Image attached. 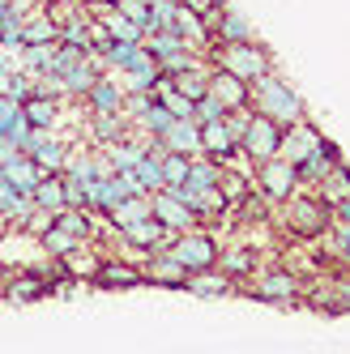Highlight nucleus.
I'll return each mask as SVG.
<instances>
[{
    "label": "nucleus",
    "instance_id": "nucleus-1",
    "mask_svg": "<svg viewBox=\"0 0 350 354\" xmlns=\"http://www.w3.org/2000/svg\"><path fill=\"white\" fill-rule=\"evenodd\" d=\"M248 111L269 115L273 124H282V129L308 115V107H304V98H299V90H295L286 77H278V68L265 73L261 82L248 86Z\"/></svg>",
    "mask_w": 350,
    "mask_h": 354
},
{
    "label": "nucleus",
    "instance_id": "nucleus-2",
    "mask_svg": "<svg viewBox=\"0 0 350 354\" xmlns=\"http://www.w3.org/2000/svg\"><path fill=\"white\" fill-rule=\"evenodd\" d=\"M214 68L222 73H231V77H239L243 86H252L261 82L265 73H273V56L265 52V43H227V47H210V56H205Z\"/></svg>",
    "mask_w": 350,
    "mask_h": 354
},
{
    "label": "nucleus",
    "instance_id": "nucleus-3",
    "mask_svg": "<svg viewBox=\"0 0 350 354\" xmlns=\"http://www.w3.org/2000/svg\"><path fill=\"white\" fill-rule=\"evenodd\" d=\"M248 295L252 299H261V303H269V308H295L299 303V295H304V277H299L295 269H286V265H273V269H257L252 277H248Z\"/></svg>",
    "mask_w": 350,
    "mask_h": 354
},
{
    "label": "nucleus",
    "instance_id": "nucleus-4",
    "mask_svg": "<svg viewBox=\"0 0 350 354\" xmlns=\"http://www.w3.org/2000/svg\"><path fill=\"white\" fill-rule=\"evenodd\" d=\"M171 257L180 261L188 273H201V269H214L218 265V235L214 231H205V226H192V231H184V235H175L171 239Z\"/></svg>",
    "mask_w": 350,
    "mask_h": 354
},
{
    "label": "nucleus",
    "instance_id": "nucleus-5",
    "mask_svg": "<svg viewBox=\"0 0 350 354\" xmlns=\"http://www.w3.org/2000/svg\"><path fill=\"white\" fill-rule=\"evenodd\" d=\"M282 205H286V231L291 235H304V239L324 235V226H329V205H324L320 196H308L299 188L295 196L282 201Z\"/></svg>",
    "mask_w": 350,
    "mask_h": 354
},
{
    "label": "nucleus",
    "instance_id": "nucleus-6",
    "mask_svg": "<svg viewBox=\"0 0 350 354\" xmlns=\"http://www.w3.org/2000/svg\"><path fill=\"white\" fill-rule=\"evenodd\" d=\"M278 145H282V124H273L269 115H248L243 133H239V154L248 162H265V158H278Z\"/></svg>",
    "mask_w": 350,
    "mask_h": 354
},
{
    "label": "nucleus",
    "instance_id": "nucleus-7",
    "mask_svg": "<svg viewBox=\"0 0 350 354\" xmlns=\"http://www.w3.org/2000/svg\"><path fill=\"white\" fill-rule=\"evenodd\" d=\"M252 171H257L261 196H265V201H273V205H282L286 196H295L299 188H304V184H299L295 162H286V158H265V162H257Z\"/></svg>",
    "mask_w": 350,
    "mask_h": 354
},
{
    "label": "nucleus",
    "instance_id": "nucleus-8",
    "mask_svg": "<svg viewBox=\"0 0 350 354\" xmlns=\"http://www.w3.org/2000/svg\"><path fill=\"white\" fill-rule=\"evenodd\" d=\"M338 167H346V158H342V145L338 141H329V137H320V145L312 149V154H304L295 162V171H299V184H320L324 175H333Z\"/></svg>",
    "mask_w": 350,
    "mask_h": 354
},
{
    "label": "nucleus",
    "instance_id": "nucleus-9",
    "mask_svg": "<svg viewBox=\"0 0 350 354\" xmlns=\"http://www.w3.org/2000/svg\"><path fill=\"white\" fill-rule=\"evenodd\" d=\"M149 218H154L158 226H167L171 235H184V231H192V226H201V218H196L188 205H180L171 192H149Z\"/></svg>",
    "mask_w": 350,
    "mask_h": 354
},
{
    "label": "nucleus",
    "instance_id": "nucleus-10",
    "mask_svg": "<svg viewBox=\"0 0 350 354\" xmlns=\"http://www.w3.org/2000/svg\"><path fill=\"white\" fill-rule=\"evenodd\" d=\"M116 239H120V243H129V248H137V252H145V257H149V252H167L175 235L167 231V226H158L154 218H141V222L120 226V231H116Z\"/></svg>",
    "mask_w": 350,
    "mask_h": 354
},
{
    "label": "nucleus",
    "instance_id": "nucleus-11",
    "mask_svg": "<svg viewBox=\"0 0 350 354\" xmlns=\"http://www.w3.org/2000/svg\"><path fill=\"white\" fill-rule=\"evenodd\" d=\"M68 141H73V137L35 133V137H30V145L21 149V154H30V158H35V167H39L43 175H56V171H64V162H68Z\"/></svg>",
    "mask_w": 350,
    "mask_h": 354
},
{
    "label": "nucleus",
    "instance_id": "nucleus-12",
    "mask_svg": "<svg viewBox=\"0 0 350 354\" xmlns=\"http://www.w3.org/2000/svg\"><path fill=\"white\" fill-rule=\"evenodd\" d=\"M90 282L98 290H137V286H145V273L137 261H98Z\"/></svg>",
    "mask_w": 350,
    "mask_h": 354
},
{
    "label": "nucleus",
    "instance_id": "nucleus-13",
    "mask_svg": "<svg viewBox=\"0 0 350 354\" xmlns=\"http://www.w3.org/2000/svg\"><path fill=\"white\" fill-rule=\"evenodd\" d=\"M141 273H145V286H163V290H184L188 282V269L171 252H149L141 261Z\"/></svg>",
    "mask_w": 350,
    "mask_h": 354
},
{
    "label": "nucleus",
    "instance_id": "nucleus-14",
    "mask_svg": "<svg viewBox=\"0 0 350 354\" xmlns=\"http://www.w3.org/2000/svg\"><path fill=\"white\" fill-rule=\"evenodd\" d=\"M320 129L304 115V120H295V124H286L282 129V145H278V158H286V162H299L304 154H312V149L320 145Z\"/></svg>",
    "mask_w": 350,
    "mask_h": 354
},
{
    "label": "nucleus",
    "instance_id": "nucleus-15",
    "mask_svg": "<svg viewBox=\"0 0 350 354\" xmlns=\"http://www.w3.org/2000/svg\"><path fill=\"white\" fill-rule=\"evenodd\" d=\"M158 145L167 149V154L196 158V154H201V124H196L192 115H188V120H171V129L158 137Z\"/></svg>",
    "mask_w": 350,
    "mask_h": 354
},
{
    "label": "nucleus",
    "instance_id": "nucleus-16",
    "mask_svg": "<svg viewBox=\"0 0 350 354\" xmlns=\"http://www.w3.org/2000/svg\"><path fill=\"white\" fill-rule=\"evenodd\" d=\"M205 94L218 98L222 111H239V107H248V86H243L239 77H231V73L214 68V64H210V77H205Z\"/></svg>",
    "mask_w": 350,
    "mask_h": 354
},
{
    "label": "nucleus",
    "instance_id": "nucleus-17",
    "mask_svg": "<svg viewBox=\"0 0 350 354\" xmlns=\"http://www.w3.org/2000/svg\"><path fill=\"white\" fill-rule=\"evenodd\" d=\"M82 103L90 107V115H116V111L124 107V86H120V77L103 73V77H98V82L86 90Z\"/></svg>",
    "mask_w": 350,
    "mask_h": 354
},
{
    "label": "nucleus",
    "instance_id": "nucleus-18",
    "mask_svg": "<svg viewBox=\"0 0 350 354\" xmlns=\"http://www.w3.org/2000/svg\"><path fill=\"white\" fill-rule=\"evenodd\" d=\"M210 35H214V47H227V43H252V39H257L252 21H248L243 13H235V9H222V13L210 21Z\"/></svg>",
    "mask_w": 350,
    "mask_h": 354
},
{
    "label": "nucleus",
    "instance_id": "nucleus-19",
    "mask_svg": "<svg viewBox=\"0 0 350 354\" xmlns=\"http://www.w3.org/2000/svg\"><path fill=\"white\" fill-rule=\"evenodd\" d=\"M21 115H26V124L35 133H56L60 120H64V107L60 98H43V94H30L26 103H21Z\"/></svg>",
    "mask_w": 350,
    "mask_h": 354
},
{
    "label": "nucleus",
    "instance_id": "nucleus-20",
    "mask_svg": "<svg viewBox=\"0 0 350 354\" xmlns=\"http://www.w3.org/2000/svg\"><path fill=\"white\" fill-rule=\"evenodd\" d=\"M124 201V188H120V175H107V180H94V184H86V214H94V218H107L116 205Z\"/></svg>",
    "mask_w": 350,
    "mask_h": 354
},
{
    "label": "nucleus",
    "instance_id": "nucleus-21",
    "mask_svg": "<svg viewBox=\"0 0 350 354\" xmlns=\"http://www.w3.org/2000/svg\"><path fill=\"white\" fill-rule=\"evenodd\" d=\"M103 60H94V56H86V60H77V64H73L68 73H64V77H60V86H64V98H77V103H82V98H86V90L98 82V77H103Z\"/></svg>",
    "mask_w": 350,
    "mask_h": 354
},
{
    "label": "nucleus",
    "instance_id": "nucleus-22",
    "mask_svg": "<svg viewBox=\"0 0 350 354\" xmlns=\"http://www.w3.org/2000/svg\"><path fill=\"white\" fill-rule=\"evenodd\" d=\"M184 290H192L196 299H227V295L239 290V282H231L222 269H201V273H188Z\"/></svg>",
    "mask_w": 350,
    "mask_h": 354
},
{
    "label": "nucleus",
    "instance_id": "nucleus-23",
    "mask_svg": "<svg viewBox=\"0 0 350 354\" xmlns=\"http://www.w3.org/2000/svg\"><path fill=\"white\" fill-rule=\"evenodd\" d=\"M214 269H222V273L231 277V282L243 286L248 277L261 269V257H257L252 248H227V252H218V265H214Z\"/></svg>",
    "mask_w": 350,
    "mask_h": 354
},
{
    "label": "nucleus",
    "instance_id": "nucleus-24",
    "mask_svg": "<svg viewBox=\"0 0 350 354\" xmlns=\"http://www.w3.org/2000/svg\"><path fill=\"white\" fill-rule=\"evenodd\" d=\"M316 188H320V201L329 205L333 218H350V180H346V167H338L333 175H324Z\"/></svg>",
    "mask_w": 350,
    "mask_h": 354
},
{
    "label": "nucleus",
    "instance_id": "nucleus-25",
    "mask_svg": "<svg viewBox=\"0 0 350 354\" xmlns=\"http://www.w3.org/2000/svg\"><path fill=\"white\" fill-rule=\"evenodd\" d=\"M0 180L13 184L17 192H30V188L43 180V171L35 167V158H30V154H13L9 162H0Z\"/></svg>",
    "mask_w": 350,
    "mask_h": 354
},
{
    "label": "nucleus",
    "instance_id": "nucleus-26",
    "mask_svg": "<svg viewBox=\"0 0 350 354\" xmlns=\"http://www.w3.org/2000/svg\"><path fill=\"white\" fill-rule=\"evenodd\" d=\"M0 295L9 303H39V299H47V286H43V277L35 269H26V273H13Z\"/></svg>",
    "mask_w": 350,
    "mask_h": 354
},
{
    "label": "nucleus",
    "instance_id": "nucleus-27",
    "mask_svg": "<svg viewBox=\"0 0 350 354\" xmlns=\"http://www.w3.org/2000/svg\"><path fill=\"white\" fill-rule=\"evenodd\" d=\"M60 43L64 47H77V52H86V56H94L90 52V47H94V21L86 13H68L60 21Z\"/></svg>",
    "mask_w": 350,
    "mask_h": 354
},
{
    "label": "nucleus",
    "instance_id": "nucleus-28",
    "mask_svg": "<svg viewBox=\"0 0 350 354\" xmlns=\"http://www.w3.org/2000/svg\"><path fill=\"white\" fill-rule=\"evenodd\" d=\"M43 43H60V21L47 13H30L21 21V47H43Z\"/></svg>",
    "mask_w": 350,
    "mask_h": 354
},
{
    "label": "nucleus",
    "instance_id": "nucleus-29",
    "mask_svg": "<svg viewBox=\"0 0 350 354\" xmlns=\"http://www.w3.org/2000/svg\"><path fill=\"white\" fill-rule=\"evenodd\" d=\"M30 201H35V209H47V214L68 209L64 205V180H60V171L56 175H43V180L30 188Z\"/></svg>",
    "mask_w": 350,
    "mask_h": 354
},
{
    "label": "nucleus",
    "instance_id": "nucleus-30",
    "mask_svg": "<svg viewBox=\"0 0 350 354\" xmlns=\"http://www.w3.org/2000/svg\"><path fill=\"white\" fill-rule=\"evenodd\" d=\"M56 226H60V231H68L77 243H94V235H98V218L86 214V209H60L56 214Z\"/></svg>",
    "mask_w": 350,
    "mask_h": 354
},
{
    "label": "nucleus",
    "instance_id": "nucleus-31",
    "mask_svg": "<svg viewBox=\"0 0 350 354\" xmlns=\"http://www.w3.org/2000/svg\"><path fill=\"white\" fill-rule=\"evenodd\" d=\"M124 133H129V120H124L120 111L116 115H90V124H86V137L103 149V145H111V141H120Z\"/></svg>",
    "mask_w": 350,
    "mask_h": 354
},
{
    "label": "nucleus",
    "instance_id": "nucleus-32",
    "mask_svg": "<svg viewBox=\"0 0 350 354\" xmlns=\"http://www.w3.org/2000/svg\"><path fill=\"white\" fill-rule=\"evenodd\" d=\"M133 175L145 184V192H158L163 188V145H158V137L149 141V149L141 154V162L133 167Z\"/></svg>",
    "mask_w": 350,
    "mask_h": 354
},
{
    "label": "nucleus",
    "instance_id": "nucleus-33",
    "mask_svg": "<svg viewBox=\"0 0 350 354\" xmlns=\"http://www.w3.org/2000/svg\"><path fill=\"white\" fill-rule=\"evenodd\" d=\"M39 248H43V257H52V261H68L73 252H77V248H86V243H77V239H73L68 231H60V226L52 222V226H47V231L39 235Z\"/></svg>",
    "mask_w": 350,
    "mask_h": 354
},
{
    "label": "nucleus",
    "instance_id": "nucleus-34",
    "mask_svg": "<svg viewBox=\"0 0 350 354\" xmlns=\"http://www.w3.org/2000/svg\"><path fill=\"white\" fill-rule=\"evenodd\" d=\"M218 192L227 196V205L235 209V205H243V201H248V192H252V180H248V171H227V167H222Z\"/></svg>",
    "mask_w": 350,
    "mask_h": 354
},
{
    "label": "nucleus",
    "instance_id": "nucleus-35",
    "mask_svg": "<svg viewBox=\"0 0 350 354\" xmlns=\"http://www.w3.org/2000/svg\"><path fill=\"white\" fill-rule=\"evenodd\" d=\"M218 175H222V167L214 162V158H205V154H196L192 162H188V188H196V192H205V188H218Z\"/></svg>",
    "mask_w": 350,
    "mask_h": 354
},
{
    "label": "nucleus",
    "instance_id": "nucleus-36",
    "mask_svg": "<svg viewBox=\"0 0 350 354\" xmlns=\"http://www.w3.org/2000/svg\"><path fill=\"white\" fill-rule=\"evenodd\" d=\"M141 218H149V196H124L120 205L107 214L111 231H120V226H129V222H141Z\"/></svg>",
    "mask_w": 350,
    "mask_h": 354
},
{
    "label": "nucleus",
    "instance_id": "nucleus-37",
    "mask_svg": "<svg viewBox=\"0 0 350 354\" xmlns=\"http://www.w3.org/2000/svg\"><path fill=\"white\" fill-rule=\"evenodd\" d=\"M98 21H103V30L111 35V43H145V30L137 26V21H129V17H120L116 9H111V13H103V17H98Z\"/></svg>",
    "mask_w": 350,
    "mask_h": 354
},
{
    "label": "nucleus",
    "instance_id": "nucleus-38",
    "mask_svg": "<svg viewBox=\"0 0 350 354\" xmlns=\"http://www.w3.org/2000/svg\"><path fill=\"white\" fill-rule=\"evenodd\" d=\"M145 52L154 56V60H167V56H175V52H192V47L175 35V30H154V35H145Z\"/></svg>",
    "mask_w": 350,
    "mask_h": 354
},
{
    "label": "nucleus",
    "instance_id": "nucleus-39",
    "mask_svg": "<svg viewBox=\"0 0 350 354\" xmlns=\"http://www.w3.org/2000/svg\"><path fill=\"white\" fill-rule=\"evenodd\" d=\"M205 77H210V60L196 64V68H188V73H180V77H171V86L180 90L184 98H192V103H196V98L205 94Z\"/></svg>",
    "mask_w": 350,
    "mask_h": 354
},
{
    "label": "nucleus",
    "instance_id": "nucleus-40",
    "mask_svg": "<svg viewBox=\"0 0 350 354\" xmlns=\"http://www.w3.org/2000/svg\"><path fill=\"white\" fill-rule=\"evenodd\" d=\"M60 43H43V47H21V73L26 77H39V73H47V64H52Z\"/></svg>",
    "mask_w": 350,
    "mask_h": 354
},
{
    "label": "nucleus",
    "instance_id": "nucleus-41",
    "mask_svg": "<svg viewBox=\"0 0 350 354\" xmlns=\"http://www.w3.org/2000/svg\"><path fill=\"white\" fill-rule=\"evenodd\" d=\"M196 64H205L201 52H175V56L158 60V73H163V77H180V73H188V68H196Z\"/></svg>",
    "mask_w": 350,
    "mask_h": 354
},
{
    "label": "nucleus",
    "instance_id": "nucleus-42",
    "mask_svg": "<svg viewBox=\"0 0 350 354\" xmlns=\"http://www.w3.org/2000/svg\"><path fill=\"white\" fill-rule=\"evenodd\" d=\"M188 162H192V158H184V154H167V149H163V188L184 184V180H188Z\"/></svg>",
    "mask_w": 350,
    "mask_h": 354
},
{
    "label": "nucleus",
    "instance_id": "nucleus-43",
    "mask_svg": "<svg viewBox=\"0 0 350 354\" xmlns=\"http://www.w3.org/2000/svg\"><path fill=\"white\" fill-rule=\"evenodd\" d=\"M111 9H116L120 17H129V21H137L141 30L149 26V5H145V0H116Z\"/></svg>",
    "mask_w": 350,
    "mask_h": 354
},
{
    "label": "nucleus",
    "instance_id": "nucleus-44",
    "mask_svg": "<svg viewBox=\"0 0 350 354\" xmlns=\"http://www.w3.org/2000/svg\"><path fill=\"white\" fill-rule=\"evenodd\" d=\"M222 115H227V111H222V103H218V98H210V94H201V98L192 103V120H196V124H214V120H222Z\"/></svg>",
    "mask_w": 350,
    "mask_h": 354
},
{
    "label": "nucleus",
    "instance_id": "nucleus-45",
    "mask_svg": "<svg viewBox=\"0 0 350 354\" xmlns=\"http://www.w3.org/2000/svg\"><path fill=\"white\" fill-rule=\"evenodd\" d=\"M5 137H9V141H13L17 149H26V145H30V137H35V129H30V124H26V115L17 111V115L9 120V129H5Z\"/></svg>",
    "mask_w": 350,
    "mask_h": 354
},
{
    "label": "nucleus",
    "instance_id": "nucleus-46",
    "mask_svg": "<svg viewBox=\"0 0 350 354\" xmlns=\"http://www.w3.org/2000/svg\"><path fill=\"white\" fill-rule=\"evenodd\" d=\"M60 180H64V205H68V209H82V205H86V184L73 180L68 171H60Z\"/></svg>",
    "mask_w": 350,
    "mask_h": 354
},
{
    "label": "nucleus",
    "instance_id": "nucleus-47",
    "mask_svg": "<svg viewBox=\"0 0 350 354\" xmlns=\"http://www.w3.org/2000/svg\"><path fill=\"white\" fill-rule=\"evenodd\" d=\"M30 94H35V90H30V77H26V73H13V77H9V90H5V98H13V103L21 107Z\"/></svg>",
    "mask_w": 350,
    "mask_h": 354
},
{
    "label": "nucleus",
    "instance_id": "nucleus-48",
    "mask_svg": "<svg viewBox=\"0 0 350 354\" xmlns=\"http://www.w3.org/2000/svg\"><path fill=\"white\" fill-rule=\"evenodd\" d=\"M56 222V214H47V209H35L30 218H26V226H21V235H30V239H39L43 231H47V226H52Z\"/></svg>",
    "mask_w": 350,
    "mask_h": 354
},
{
    "label": "nucleus",
    "instance_id": "nucleus-49",
    "mask_svg": "<svg viewBox=\"0 0 350 354\" xmlns=\"http://www.w3.org/2000/svg\"><path fill=\"white\" fill-rule=\"evenodd\" d=\"M180 5H188L192 13H201L205 21H214V17H218L222 9H227V0H180Z\"/></svg>",
    "mask_w": 350,
    "mask_h": 354
},
{
    "label": "nucleus",
    "instance_id": "nucleus-50",
    "mask_svg": "<svg viewBox=\"0 0 350 354\" xmlns=\"http://www.w3.org/2000/svg\"><path fill=\"white\" fill-rule=\"evenodd\" d=\"M116 175H120V188H124V196H149V192H145V184L137 180L133 171H116Z\"/></svg>",
    "mask_w": 350,
    "mask_h": 354
},
{
    "label": "nucleus",
    "instance_id": "nucleus-51",
    "mask_svg": "<svg viewBox=\"0 0 350 354\" xmlns=\"http://www.w3.org/2000/svg\"><path fill=\"white\" fill-rule=\"evenodd\" d=\"M17 111H21V107L13 103V98H0V137H5V129H9V120H13Z\"/></svg>",
    "mask_w": 350,
    "mask_h": 354
},
{
    "label": "nucleus",
    "instance_id": "nucleus-52",
    "mask_svg": "<svg viewBox=\"0 0 350 354\" xmlns=\"http://www.w3.org/2000/svg\"><path fill=\"white\" fill-rule=\"evenodd\" d=\"M13 154H21V149H17V145H13L9 137H0V162H9Z\"/></svg>",
    "mask_w": 350,
    "mask_h": 354
},
{
    "label": "nucleus",
    "instance_id": "nucleus-53",
    "mask_svg": "<svg viewBox=\"0 0 350 354\" xmlns=\"http://www.w3.org/2000/svg\"><path fill=\"white\" fill-rule=\"evenodd\" d=\"M5 5H26V9H30V0H5Z\"/></svg>",
    "mask_w": 350,
    "mask_h": 354
}]
</instances>
